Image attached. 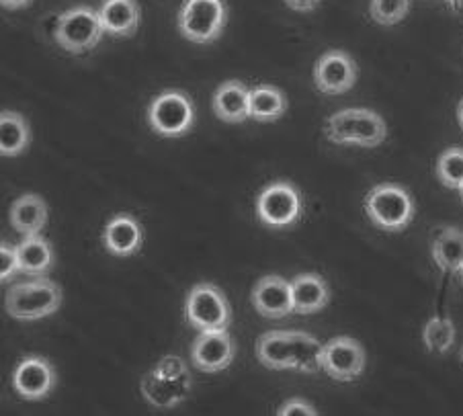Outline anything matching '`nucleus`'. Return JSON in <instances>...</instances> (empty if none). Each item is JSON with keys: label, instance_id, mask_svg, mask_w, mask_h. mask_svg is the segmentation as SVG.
Segmentation results:
<instances>
[{"label": "nucleus", "instance_id": "1", "mask_svg": "<svg viewBox=\"0 0 463 416\" xmlns=\"http://www.w3.org/2000/svg\"><path fill=\"white\" fill-rule=\"evenodd\" d=\"M191 373L179 355H165L142 377L140 390L146 402L158 411H171L191 394Z\"/></svg>", "mask_w": 463, "mask_h": 416}, {"label": "nucleus", "instance_id": "2", "mask_svg": "<svg viewBox=\"0 0 463 416\" xmlns=\"http://www.w3.org/2000/svg\"><path fill=\"white\" fill-rule=\"evenodd\" d=\"M324 136L336 146L375 148L388 137V126L375 111L353 107V109H341L330 115L324 123Z\"/></svg>", "mask_w": 463, "mask_h": 416}, {"label": "nucleus", "instance_id": "3", "mask_svg": "<svg viewBox=\"0 0 463 416\" xmlns=\"http://www.w3.org/2000/svg\"><path fill=\"white\" fill-rule=\"evenodd\" d=\"M363 207L373 226L385 230V232H402L411 226L416 215L414 199L402 184L396 183L375 184L365 195Z\"/></svg>", "mask_w": 463, "mask_h": 416}, {"label": "nucleus", "instance_id": "4", "mask_svg": "<svg viewBox=\"0 0 463 416\" xmlns=\"http://www.w3.org/2000/svg\"><path fill=\"white\" fill-rule=\"evenodd\" d=\"M61 306V289L45 277H35L33 281L17 283L6 291L5 307L14 320L33 322L56 314Z\"/></svg>", "mask_w": 463, "mask_h": 416}, {"label": "nucleus", "instance_id": "5", "mask_svg": "<svg viewBox=\"0 0 463 416\" xmlns=\"http://www.w3.org/2000/svg\"><path fill=\"white\" fill-rule=\"evenodd\" d=\"M228 23L226 0H184L176 14V27L184 40L197 45L218 42Z\"/></svg>", "mask_w": 463, "mask_h": 416}, {"label": "nucleus", "instance_id": "6", "mask_svg": "<svg viewBox=\"0 0 463 416\" xmlns=\"http://www.w3.org/2000/svg\"><path fill=\"white\" fill-rule=\"evenodd\" d=\"M184 318L199 333L228 330L232 325V306L223 291L213 283H197L184 302Z\"/></svg>", "mask_w": 463, "mask_h": 416}, {"label": "nucleus", "instance_id": "7", "mask_svg": "<svg viewBox=\"0 0 463 416\" xmlns=\"http://www.w3.org/2000/svg\"><path fill=\"white\" fill-rule=\"evenodd\" d=\"M148 123L162 137H183L195 126V103L183 90H165L148 107Z\"/></svg>", "mask_w": 463, "mask_h": 416}, {"label": "nucleus", "instance_id": "8", "mask_svg": "<svg viewBox=\"0 0 463 416\" xmlns=\"http://www.w3.org/2000/svg\"><path fill=\"white\" fill-rule=\"evenodd\" d=\"M257 215L269 228L285 230L296 226L304 215V197L289 181L267 184L257 197Z\"/></svg>", "mask_w": 463, "mask_h": 416}, {"label": "nucleus", "instance_id": "9", "mask_svg": "<svg viewBox=\"0 0 463 416\" xmlns=\"http://www.w3.org/2000/svg\"><path fill=\"white\" fill-rule=\"evenodd\" d=\"M103 25L99 21V13L92 11L90 6H76L58 17L56 31H53V40L61 50L74 56L87 53L103 37Z\"/></svg>", "mask_w": 463, "mask_h": 416}, {"label": "nucleus", "instance_id": "10", "mask_svg": "<svg viewBox=\"0 0 463 416\" xmlns=\"http://www.w3.org/2000/svg\"><path fill=\"white\" fill-rule=\"evenodd\" d=\"M365 349L351 336H335L324 345L322 372L336 382H354L365 372Z\"/></svg>", "mask_w": 463, "mask_h": 416}, {"label": "nucleus", "instance_id": "11", "mask_svg": "<svg viewBox=\"0 0 463 416\" xmlns=\"http://www.w3.org/2000/svg\"><path fill=\"white\" fill-rule=\"evenodd\" d=\"M56 369L40 355L23 357L13 372L14 392L29 402H40L48 398L56 388Z\"/></svg>", "mask_w": 463, "mask_h": 416}, {"label": "nucleus", "instance_id": "12", "mask_svg": "<svg viewBox=\"0 0 463 416\" xmlns=\"http://www.w3.org/2000/svg\"><path fill=\"white\" fill-rule=\"evenodd\" d=\"M314 82L324 95H345L357 82V64L346 52L330 50L316 61Z\"/></svg>", "mask_w": 463, "mask_h": 416}, {"label": "nucleus", "instance_id": "13", "mask_svg": "<svg viewBox=\"0 0 463 416\" xmlns=\"http://www.w3.org/2000/svg\"><path fill=\"white\" fill-rule=\"evenodd\" d=\"M236 357L234 338L228 330H215V333H199L191 346V361L199 372L218 373L228 369Z\"/></svg>", "mask_w": 463, "mask_h": 416}, {"label": "nucleus", "instance_id": "14", "mask_svg": "<svg viewBox=\"0 0 463 416\" xmlns=\"http://www.w3.org/2000/svg\"><path fill=\"white\" fill-rule=\"evenodd\" d=\"M252 306L262 318L281 320L293 312L291 281L281 275H267L252 288Z\"/></svg>", "mask_w": 463, "mask_h": 416}, {"label": "nucleus", "instance_id": "15", "mask_svg": "<svg viewBox=\"0 0 463 416\" xmlns=\"http://www.w3.org/2000/svg\"><path fill=\"white\" fill-rule=\"evenodd\" d=\"M144 230L134 215L118 213L105 223L103 246L113 257H134L142 251Z\"/></svg>", "mask_w": 463, "mask_h": 416}, {"label": "nucleus", "instance_id": "16", "mask_svg": "<svg viewBox=\"0 0 463 416\" xmlns=\"http://www.w3.org/2000/svg\"><path fill=\"white\" fill-rule=\"evenodd\" d=\"M97 13L103 31L113 37H131L142 23L137 0H103Z\"/></svg>", "mask_w": 463, "mask_h": 416}, {"label": "nucleus", "instance_id": "17", "mask_svg": "<svg viewBox=\"0 0 463 416\" xmlns=\"http://www.w3.org/2000/svg\"><path fill=\"white\" fill-rule=\"evenodd\" d=\"M293 312L316 314L330 304V288L318 273H302L291 279Z\"/></svg>", "mask_w": 463, "mask_h": 416}, {"label": "nucleus", "instance_id": "18", "mask_svg": "<svg viewBox=\"0 0 463 416\" xmlns=\"http://www.w3.org/2000/svg\"><path fill=\"white\" fill-rule=\"evenodd\" d=\"M250 89L241 80H228L213 92V113L215 118L226 123H242L250 118L249 111Z\"/></svg>", "mask_w": 463, "mask_h": 416}, {"label": "nucleus", "instance_id": "19", "mask_svg": "<svg viewBox=\"0 0 463 416\" xmlns=\"http://www.w3.org/2000/svg\"><path fill=\"white\" fill-rule=\"evenodd\" d=\"M257 359L271 372L293 369V345L289 330H269L257 341Z\"/></svg>", "mask_w": 463, "mask_h": 416}, {"label": "nucleus", "instance_id": "20", "mask_svg": "<svg viewBox=\"0 0 463 416\" xmlns=\"http://www.w3.org/2000/svg\"><path fill=\"white\" fill-rule=\"evenodd\" d=\"M9 222L13 230H17L21 236L42 234L45 223H48V203L40 195H23L11 205Z\"/></svg>", "mask_w": 463, "mask_h": 416}, {"label": "nucleus", "instance_id": "21", "mask_svg": "<svg viewBox=\"0 0 463 416\" xmlns=\"http://www.w3.org/2000/svg\"><path fill=\"white\" fill-rule=\"evenodd\" d=\"M17 254L21 273L29 277H45L56 265L52 244L42 234L23 238V242L17 244Z\"/></svg>", "mask_w": 463, "mask_h": 416}, {"label": "nucleus", "instance_id": "22", "mask_svg": "<svg viewBox=\"0 0 463 416\" xmlns=\"http://www.w3.org/2000/svg\"><path fill=\"white\" fill-rule=\"evenodd\" d=\"M31 144L29 121L17 111L0 113V154L5 158L21 156Z\"/></svg>", "mask_w": 463, "mask_h": 416}, {"label": "nucleus", "instance_id": "23", "mask_svg": "<svg viewBox=\"0 0 463 416\" xmlns=\"http://www.w3.org/2000/svg\"><path fill=\"white\" fill-rule=\"evenodd\" d=\"M250 118L260 123H273L281 119L288 111V97L279 87L273 84H259L250 89V103H249Z\"/></svg>", "mask_w": 463, "mask_h": 416}, {"label": "nucleus", "instance_id": "24", "mask_svg": "<svg viewBox=\"0 0 463 416\" xmlns=\"http://www.w3.org/2000/svg\"><path fill=\"white\" fill-rule=\"evenodd\" d=\"M433 260L443 273L463 271V232L459 228H443L433 241Z\"/></svg>", "mask_w": 463, "mask_h": 416}, {"label": "nucleus", "instance_id": "25", "mask_svg": "<svg viewBox=\"0 0 463 416\" xmlns=\"http://www.w3.org/2000/svg\"><path fill=\"white\" fill-rule=\"evenodd\" d=\"M289 333L293 345V369L307 375L322 372L324 345L310 333H293V330Z\"/></svg>", "mask_w": 463, "mask_h": 416}, {"label": "nucleus", "instance_id": "26", "mask_svg": "<svg viewBox=\"0 0 463 416\" xmlns=\"http://www.w3.org/2000/svg\"><path fill=\"white\" fill-rule=\"evenodd\" d=\"M455 326L449 318H430L422 330V343L427 351L445 355L453 346Z\"/></svg>", "mask_w": 463, "mask_h": 416}, {"label": "nucleus", "instance_id": "27", "mask_svg": "<svg viewBox=\"0 0 463 416\" xmlns=\"http://www.w3.org/2000/svg\"><path fill=\"white\" fill-rule=\"evenodd\" d=\"M437 179L447 189H459L463 184V148L451 146L437 160Z\"/></svg>", "mask_w": 463, "mask_h": 416}, {"label": "nucleus", "instance_id": "28", "mask_svg": "<svg viewBox=\"0 0 463 416\" xmlns=\"http://www.w3.org/2000/svg\"><path fill=\"white\" fill-rule=\"evenodd\" d=\"M408 11H411V0H372L369 5L372 19L383 27L398 25L406 19Z\"/></svg>", "mask_w": 463, "mask_h": 416}, {"label": "nucleus", "instance_id": "29", "mask_svg": "<svg viewBox=\"0 0 463 416\" xmlns=\"http://www.w3.org/2000/svg\"><path fill=\"white\" fill-rule=\"evenodd\" d=\"M19 273H21V265H19L17 246L3 242V246H0V279H3V283H6Z\"/></svg>", "mask_w": 463, "mask_h": 416}, {"label": "nucleus", "instance_id": "30", "mask_svg": "<svg viewBox=\"0 0 463 416\" xmlns=\"http://www.w3.org/2000/svg\"><path fill=\"white\" fill-rule=\"evenodd\" d=\"M277 414H279V416H291V414L316 416V414H318V411H316V408L310 402H306V400L293 398V400H288L285 404H281L279 411H277Z\"/></svg>", "mask_w": 463, "mask_h": 416}, {"label": "nucleus", "instance_id": "31", "mask_svg": "<svg viewBox=\"0 0 463 416\" xmlns=\"http://www.w3.org/2000/svg\"><path fill=\"white\" fill-rule=\"evenodd\" d=\"M285 5L296 13H312L318 9L320 0H285Z\"/></svg>", "mask_w": 463, "mask_h": 416}, {"label": "nucleus", "instance_id": "32", "mask_svg": "<svg viewBox=\"0 0 463 416\" xmlns=\"http://www.w3.org/2000/svg\"><path fill=\"white\" fill-rule=\"evenodd\" d=\"M33 0H0V5L9 11H17V9H25Z\"/></svg>", "mask_w": 463, "mask_h": 416}, {"label": "nucleus", "instance_id": "33", "mask_svg": "<svg viewBox=\"0 0 463 416\" xmlns=\"http://www.w3.org/2000/svg\"><path fill=\"white\" fill-rule=\"evenodd\" d=\"M445 5L449 6V11L455 14L463 13V0H445Z\"/></svg>", "mask_w": 463, "mask_h": 416}, {"label": "nucleus", "instance_id": "34", "mask_svg": "<svg viewBox=\"0 0 463 416\" xmlns=\"http://www.w3.org/2000/svg\"><path fill=\"white\" fill-rule=\"evenodd\" d=\"M458 119H459V126L463 129V99H461L459 105H458Z\"/></svg>", "mask_w": 463, "mask_h": 416}, {"label": "nucleus", "instance_id": "35", "mask_svg": "<svg viewBox=\"0 0 463 416\" xmlns=\"http://www.w3.org/2000/svg\"><path fill=\"white\" fill-rule=\"evenodd\" d=\"M458 191H459V197H461V202H463V184H461V187H459Z\"/></svg>", "mask_w": 463, "mask_h": 416}, {"label": "nucleus", "instance_id": "36", "mask_svg": "<svg viewBox=\"0 0 463 416\" xmlns=\"http://www.w3.org/2000/svg\"><path fill=\"white\" fill-rule=\"evenodd\" d=\"M461 361H463V349H461Z\"/></svg>", "mask_w": 463, "mask_h": 416}, {"label": "nucleus", "instance_id": "37", "mask_svg": "<svg viewBox=\"0 0 463 416\" xmlns=\"http://www.w3.org/2000/svg\"><path fill=\"white\" fill-rule=\"evenodd\" d=\"M461 277H463V271H461Z\"/></svg>", "mask_w": 463, "mask_h": 416}]
</instances>
